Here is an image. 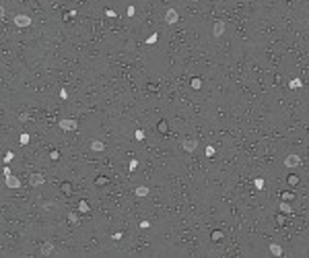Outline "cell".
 I'll list each match as a JSON object with an SVG mask.
<instances>
[{"instance_id": "1", "label": "cell", "mask_w": 309, "mask_h": 258, "mask_svg": "<svg viewBox=\"0 0 309 258\" xmlns=\"http://www.w3.org/2000/svg\"><path fill=\"white\" fill-rule=\"evenodd\" d=\"M181 149H183L185 153H194V151L198 149V140H196V138H183V140H181Z\"/></svg>"}, {"instance_id": "2", "label": "cell", "mask_w": 309, "mask_h": 258, "mask_svg": "<svg viewBox=\"0 0 309 258\" xmlns=\"http://www.w3.org/2000/svg\"><path fill=\"white\" fill-rule=\"evenodd\" d=\"M12 23H15L17 27H29V25H31V17H29V15H15Z\"/></svg>"}, {"instance_id": "3", "label": "cell", "mask_w": 309, "mask_h": 258, "mask_svg": "<svg viewBox=\"0 0 309 258\" xmlns=\"http://www.w3.org/2000/svg\"><path fill=\"white\" fill-rule=\"evenodd\" d=\"M58 126H60L62 130H76V128H79V122H76V120H72V118H62Z\"/></svg>"}, {"instance_id": "4", "label": "cell", "mask_w": 309, "mask_h": 258, "mask_svg": "<svg viewBox=\"0 0 309 258\" xmlns=\"http://www.w3.org/2000/svg\"><path fill=\"white\" fill-rule=\"evenodd\" d=\"M177 19H179V15H177L175 8H167V10H165V23H167V25H175Z\"/></svg>"}, {"instance_id": "5", "label": "cell", "mask_w": 309, "mask_h": 258, "mask_svg": "<svg viewBox=\"0 0 309 258\" xmlns=\"http://www.w3.org/2000/svg\"><path fill=\"white\" fill-rule=\"evenodd\" d=\"M284 165H286V167H299V165H301V157L295 155V153H291V155H286Z\"/></svg>"}, {"instance_id": "6", "label": "cell", "mask_w": 309, "mask_h": 258, "mask_svg": "<svg viewBox=\"0 0 309 258\" xmlns=\"http://www.w3.org/2000/svg\"><path fill=\"white\" fill-rule=\"evenodd\" d=\"M41 184H45V175H41V173H31L29 175V186H41Z\"/></svg>"}, {"instance_id": "7", "label": "cell", "mask_w": 309, "mask_h": 258, "mask_svg": "<svg viewBox=\"0 0 309 258\" xmlns=\"http://www.w3.org/2000/svg\"><path fill=\"white\" fill-rule=\"evenodd\" d=\"M4 182H6V186H8V188H15V190H17V188H21V180H19L17 175H12V173H10V175H6V178H4Z\"/></svg>"}, {"instance_id": "8", "label": "cell", "mask_w": 309, "mask_h": 258, "mask_svg": "<svg viewBox=\"0 0 309 258\" xmlns=\"http://www.w3.org/2000/svg\"><path fill=\"white\" fill-rule=\"evenodd\" d=\"M225 21H214V29H212V35L214 37H221L222 33H225Z\"/></svg>"}, {"instance_id": "9", "label": "cell", "mask_w": 309, "mask_h": 258, "mask_svg": "<svg viewBox=\"0 0 309 258\" xmlns=\"http://www.w3.org/2000/svg\"><path fill=\"white\" fill-rule=\"evenodd\" d=\"M278 209H280V213H284V215H291V213H293V207H291L289 200H282V202L278 205Z\"/></svg>"}, {"instance_id": "10", "label": "cell", "mask_w": 309, "mask_h": 258, "mask_svg": "<svg viewBox=\"0 0 309 258\" xmlns=\"http://www.w3.org/2000/svg\"><path fill=\"white\" fill-rule=\"evenodd\" d=\"M270 252H272L274 256H282V246L276 244V242H272V244H270Z\"/></svg>"}, {"instance_id": "11", "label": "cell", "mask_w": 309, "mask_h": 258, "mask_svg": "<svg viewBox=\"0 0 309 258\" xmlns=\"http://www.w3.org/2000/svg\"><path fill=\"white\" fill-rule=\"evenodd\" d=\"M52 252H54V244H52V242H45V244H41V254H44V256L52 254Z\"/></svg>"}, {"instance_id": "12", "label": "cell", "mask_w": 309, "mask_h": 258, "mask_svg": "<svg viewBox=\"0 0 309 258\" xmlns=\"http://www.w3.org/2000/svg\"><path fill=\"white\" fill-rule=\"evenodd\" d=\"M148 192H151V190H148L146 186H138V188L134 190V194H136V196H140V198H142V196H148Z\"/></svg>"}, {"instance_id": "13", "label": "cell", "mask_w": 309, "mask_h": 258, "mask_svg": "<svg viewBox=\"0 0 309 258\" xmlns=\"http://www.w3.org/2000/svg\"><path fill=\"white\" fill-rule=\"evenodd\" d=\"M222 238H225V233H222L221 229H214V231L210 233V240H212V242H221Z\"/></svg>"}, {"instance_id": "14", "label": "cell", "mask_w": 309, "mask_h": 258, "mask_svg": "<svg viewBox=\"0 0 309 258\" xmlns=\"http://www.w3.org/2000/svg\"><path fill=\"white\" fill-rule=\"evenodd\" d=\"M157 130H159L161 134H167V132H169V124H167L165 120H161V122L157 124Z\"/></svg>"}, {"instance_id": "15", "label": "cell", "mask_w": 309, "mask_h": 258, "mask_svg": "<svg viewBox=\"0 0 309 258\" xmlns=\"http://www.w3.org/2000/svg\"><path fill=\"white\" fill-rule=\"evenodd\" d=\"M91 149L99 153V151H103V149H105V145H103L101 140H93V143H91Z\"/></svg>"}, {"instance_id": "16", "label": "cell", "mask_w": 309, "mask_h": 258, "mask_svg": "<svg viewBox=\"0 0 309 258\" xmlns=\"http://www.w3.org/2000/svg\"><path fill=\"white\" fill-rule=\"evenodd\" d=\"M289 87H291V89H301V87H303V81H301V79H291V81H289Z\"/></svg>"}, {"instance_id": "17", "label": "cell", "mask_w": 309, "mask_h": 258, "mask_svg": "<svg viewBox=\"0 0 309 258\" xmlns=\"http://www.w3.org/2000/svg\"><path fill=\"white\" fill-rule=\"evenodd\" d=\"M89 211H91V209H89V202L87 200H81V202H79V213H89Z\"/></svg>"}, {"instance_id": "18", "label": "cell", "mask_w": 309, "mask_h": 258, "mask_svg": "<svg viewBox=\"0 0 309 258\" xmlns=\"http://www.w3.org/2000/svg\"><path fill=\"white\" fill-rule=\"evenodd\" d=\"M62 192L64 194H72V184L70 182H62Z\"/></svg>"}, {"instance_id": "19", "label": "cell", "mask_w": 309, "mask_h": 258, "mask_svg": "<svg viewBox=\"0 0 309 258\" xmlns=\"http://www.w3.org/2000/svg\"><path fill=\"white\" fill-rule=\"evenodd\" d=\"M286 182H289V186H297V184H299V175H295V173H293V175H289V178H286Z\"/></svg>"}, {"instance_id": "20", "label": "cell", "mask_w": 309, "mask_h": 258, "mask_svg": "<svg viewBox=\"0 0 309 258\" xmlns=\"http://www.w3.org/2000/svg\"><path fill=\"white\" fill-rule=\"evenodd\" d=\"M190 85H192V89H200V87H202V79H198V77H196V79H192V83H190Z\"/></svg>"}, {"instance_id": "21", "label": "cell", "mask_w": 309, "mask_h": 258, "mask_svg": "<svg viewBox=\"0 0 309 258\" xmlns=\"http://www.w3.org/2000/svg\"><path fill=\"white\" fill-rule=\"evenodd\" d=\"M254 186H256L258 190H262V188H264V178H256V180H254Z\"/></svg>"}, {"instance_id": "22", "label": "cell", "mask_w": 309, "mask_h": 258, "mask_svg": "<svg viewBox=\"0 0 309 258\" xmlns=\"http://www.w3.org/2000/svg\"><path fill=\"white\" fill-rule=\"evenodd\" d=\"M12 159H15V153H12V151H8V153L4 155V159H2V161H4V163H10Z\"/></svg>"}, {"instance_id": "23", "label": "cell", "mask_w": 309, "mask_h": 258, "mask_svg": "<svg viewBox=\"0 0 309 258\" xmlns=\"http://www.w3.org/2000/svg\"><path fill=\"white\" fill-rule=\"evenodd\" d=\"M107 182H109V180H107V178H103V175H99V178L95 180V184H97V186H105Z\"/></svg>"}, {"instance_id": "24", "label": "cell", "mask_w": 309, "mask_h": 258, "mask_svg": "<svg viewBox=\"0 0 309 258\" xmlns=\"http://www.w3.org/2000/svg\"><path fill=\"white\" fill-rule=\"evenodd\" d=\"M214 153H217V149H214L212 145H208V147H206V157H212Z\"/></svg>"}, {"instance_id": "25", "label": "cell", "mask_w": 309, "mask_h": 258, "mask_svg": "<svg viewBox=\"0 0 309 258\" xmlns=\"http://www.w3.org/2000/svg\"><path fill=\"white\" fill-rule=\"evenodd\" d=\"M293 198H295V194H293V192H282V200H289V202H291Z\"/></svg>"}, {"instance_id": "26", "label": "cell", "mask_w": 309, "mask_h": 258, "mask_svg": "<svg viewBox=\"0 0 309 258\" xmlns=\"http://www.w3.org/2000/svg\"><path fill=\"white\" fill-rule=\"evenodd\" d=\"M284 221H286V219H284V213H278V215H276V223H278V225H284Z\"/></svg>"}, {"instance_id": "27", "label": "cell", "mask_w": 309, "mask_h": 258, "mask_svg": "<svg viewBox=\"0 0 309 258\" xmlns=\"http://www.w3.org/2000/svg\"><path fill=\"white\" fill-rule=\"evenodd\" d=\"M68 221L70 223H79V215L76 213H68Z\"/></svg>"}, {"instance_id": "28", "label": "cell", "mask_w": 309, "mask_h": 258, "mask_svg": "<svg viewBox=\"0 0 309 258\" xmlns=\"http://www.w3.org/2000/svg\"><path fill=\"white\" fill-rule=\"evenodd\" d=\"M19 140H21V145H27V143H29V134H27V132H23Z\"/></svg>"}, {"instance_id": "29", "label": "cell", "mask_w": 309, "mask_h": 258, "mask_svg": "<svg viewBox=\"0 0 309 258\" xmlns=\"http://www.w3.org/2000/svg\"><path fill=\"white\" fill-rule=\"evenodd\" d=\"M157 39H159V35H157V33H153V35H151V37L146 39V43H148V45H153V43L157 42Z\"/></svg>"}, {"instance_id": "30", "label": "cell", "mask_w": 309, "mask_h": 258, "mask_svg": "<svg viewBox=\"0 0 309 258\" xmlns=\"http://www.w3.org/2000/svg\"><path fill=\"white\" fill-rule=\"evenodd\" d=\"M134 136H136V140H144V132H142V130H136Z\"/></svg>"}, {"instance_id": "31", "label": "cell", "mask_w": 309, "mask_h": 258, "mask_svg": "<svg viewBox=\"0 0 309 258\" xmlns=\"http://www.w3.org/2000/svg\"><path fill=\"white\" fill-rule=\"evenodd\" d=\"M105 15H107V17H111V19H116V17H118V12H116V10H111V8H107V10H105Z\"/></svg>"}, {"instance_id": "32", "label": "cell", "mask_w": 309, "mask_h": 258, "mask_svg": "<svg viewBox=\"0 0 309 258\" xmlns=\"http://www.w3.org/2000/svg\"><path fill=\"white\" fill-rule=\"evenodd\" d=\"M126 12H128V17H134V15H136V8H134V6H128Z\"/></svg>"}, {"instance_id": "33", "label": "cell", "mask_w": 309, "mask_h": 258, "mask_svg": "<svg viewBox=\"0 0 309 258\" xmlns=\"http://www.w3.org/2000/svg\"><path fill=\"white\" fill-rule=\"evenodd\" d=\"M136 167H138V161H136V159H132V161H130V172H134Z\"/></svg>"}, {"instance_id": "34", "label": "cell", "mask_w": 309, "mask_h": 258, "mask_svg": "<svg viewBox=\"0 0 309 258\" xmlns=\"http://www.w3.org/2000/svg\"><path fill=\"white\" fill-rule=\"evenodd\" d=\"M19 120H21V122H27V120H29V114H19Z\"/></svg>"}, {"instance_id": "35", "label": "cell", "mask_w": 309, "mask_h": 258, "mask_svg": "<svg viewBox=\"0 0 309 258\" xmlns=\"http://www.w3.org/2000/svg\"><path fill=\"white\" fill-rule=\"evenodd\" d=\"M49 157H52V159H54V161H56V159H58V157H60V153H58V151H52V153H49Z\"/></svg>"}, {"instance_id": "36", "label": "cell", "mask_w": 309, "mask_h": 258, "mask_svg": "<svg viewBox=\"0 0 309 258\" xmlns=\"http://www.w3.org/2000/svg\"><path fill=\"white\" fill-rule=\"evenodd\" d=\"M140 227H142V229H148L151 223H148V221H140Z\"/></svg>"}, {"instance_id": "37", "label": "cell", "mask_w": 309, "mask_h": 258, "mask_svg": "<svg viewBox=\"0 0 309 258\" xmlns=\"http://www.w3.org/2000/svg\"><path fill=\"white\" fill-rule=\"evenodd\" d=\"M60 97H62V99H68V93H66L64 89H60Z\"/></svg>"}, {"instance_id": "38", "label": "cell", "mask_w": 309, "mask_h": 258, "mask_svg": "<svg viewBox=\"0 0 309 258\" xmlns=\"http://www.w3.org/2000/svg\"><path fill=\"white\" fill-rule=\"evenodd\" d=\"M2 173H4V178H6V175H10L12 172H10V167H4V170H2Z\"/></svg>"}]
</instances>
